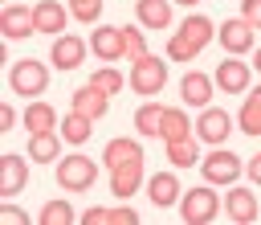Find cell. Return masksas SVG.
Masks as SVG:
<instances>
[{"label":"cell","mask_w":261,"mask_h":225,"mask_svg":"<svg viewBox=\"0 0 261 225\" xmlns=\"http://www.w3.org/2000/svg\"><path fill=\"white\" fill-rule=\"evenodd\" d=\"M216 41V25L200 12V16H184L179 20V29L167 37V57L171 61H192V57H200V49L204 45H212Z\"/></svg>","instance_id":"cell-1"},{"label":"cell","mask_w":261,"mask_h":225,"mask_svg":"<svg viewBox=\"0 0 261 225\" xmlns=\"http://www.w3.org/2000/svg\"><path fill=\"white\" fill-rule=\"evenodd\" d=\"M216 184H196V188H188L184 196H179V217L188 221V225H208V221H216L220 217V209H224V196H216L212 192Z\"/></svg>","instance_id":"cell-2"},{"label":"cell","mask_w":261,"mask_h":225,"mask_svg":"<svg viewBox=\"0 0 261 225\" xmlns=\"http://www.w3.org/2000/svg\"><path fill=\"white\" fill-rule=\"evenodd\" d=\"M163 86H167V57L143 53V57H135V61H130V90H135V94L155 98Z\"/></svg>","instance_id":"cell-3"},{"label":"cell","mask_w":261,"mask_h":225,"mask_svg":"<svg viewBox=\"0 0 261 225\" xmlns=\"http://www.w3.org/2000/svg\"><path fill=\"white\" fill-rule=\"evenodd\" d=\"M8 86H12V94H20V98H37V94L49 90V65H41L37 57H20V61H12V70H8Z\"/></svg>","instance_id":"cell-4"},{"label":"cell","mask_w":261,"mask_h":225,"mask_svg":"<svg viewBox=\"0 0 261 225\" xmlns=\"http://www.w3.org/2000/svg\"><path fill=\"white\" fill-rule=\"evenodd\" d=\"M53 176H57V184H61L65 192H86V188L98 180V164H94L90 155H65V160L53 168Z\"/></svg>","instance_id":"cell-5"},{"label":"cell","mask_w":261,"mask_h":225,"mask_svg":"<svg viewBox=\"0 0 261 225\" xmlns=\"http://www.w3.org/2000/svg\"><path fill=\"white\" fill-rule=\"evenodd\" d=\"M200 172H204L208 184H237V176L245 172V164H241L237 151H228V147H212V151L200 160Z\"/></svg>","instance_id":"cell-6"},{"label":"cell","mask_w":261,"mask_h":225,"mask_svg":"<svg viewBox=\"0 0 261 225\" xmlns=\"http://www.w3.org/2000/svg\"><path fill=\"white\" fill-rule=\"evenodd\" d=\"M253 33H257V29H253L245 16H237V20L228 16V20L216 29V41L224 45L228 57H241V53H253V49H257V37H253Z\"/></svg>","instance_id":"cell-7"},{"label":"cell","mask_w":261,"mask_h":225,"mask_svg":"<svg viewBox=\"0 0 261 225\" xmlns=\"http://www.w3.org/2000/svg\"><path fill=\"white\" fill-rule=\"evenodd\" d=\"M228 135H232V119H228V110H220V106H204V110H200V123H196V139L208 143V147H220Z\"/></svg>","instance_id":"cell-8"},{"label":"cell","mask_w":261,"mask_h":225,"mask_svg":"<svg viewBox=\"0 0 261 225\" xmlns=\"http://www.w3.org/2000/svg\"><path fill=\"white\" fill-rule=\"evenodd\" d=\"M249 78H253V65H245L241 57H224L212 74V82L224 90V94H245L249 90Z\"/></svg>","instance_id":"cell-9"},{"label":"cell","mask_w":261,"mask_h":225,"mask_svg":"<svg viewBox=\"0 0 261 225\" xmlns=\"http://www.w3.org/2000/svg\"><path fill=\"white\" fill-rule=\"evenodd\" d=\"M86 49H90V41H82V37H73V33H61V37L53 41V49H49V61H53L57 70H77V65L86 61Z\"/></svg>","instance_id":"cell-10"},{"label":"cell","mask_w":261,"mask_h":225,"mask_svg":"<svg viewBox=\"0 0 261 225\" xmlns=\"http://www.w3.org/2000/svg\"><path fill=\"white\" fill-rule=\"evenodd\" d=\"M69 110H77V115H86V119H106V110H110V94H102L98 86H82V90H73L69 94Z\"/></svg>","instance_id":"cell-11"},{"label":"cell","mask_w":261,"mask_h":225,"mask_svg":"<svg viewBox=\"0 0 261 225\" xmlns=\"http://www.w3.org/2000/svg\"><path fill=\"white\" fill-rule=\"evenodd\" d=\"M24 184H29V160L16 151L0 155V196H16Z\"/></svg>","instance_id":"cell-12"},{"label":"cell","mask_w":261,"mask_h":225,"mask_svg":"<svg viewBox=\"0 0 261 225\" xmlns=\"http://www.w3.org/2000/svg\"><path fill=\"white\" fill-rule=\"evenodd\" d=\"M224 213H228V221H237V225H253V221H257V196H253V188L228 184Z\"/></svg>","instance_id":"cell-13"},{"label":"cell","mask_w":261,"mask_h":225,"mask_svg":"<svg viewBox=\"0 0 261 225\" xmlns=\"http://www.w3.org/2000/svg\"><path fill=\"white\" fill-rule=\"evenodd\" d=\"M0 33H4L8 41H24V37H33V33H37V25H33V8H24V4H8V8L0 12Z\"/></svg>","instance_id":"cell-14"},{"label":"cell","mask_w":261,"mask_h":225,"mask_svg":"<svg viewBox=\"0 0 261 225\" xmlns=\"http://www.w3.org/2000/svg\"><path fill=\"white\" fill-rule=\"evenodd\" d=\"M90 49L102 57V61H118L126 57V45H122V25H102L90 33Z\"/></svg>","instance_id":"cell-15"},{"label":"cell","mask_w":261,"mask_h":225,"mask_svg":"<svg viewBox=\"0 0 261 225\" xmlns=\"http://www.w3.org/2000/svg\"><path fill=\"white\" fill-rule=\"evenodd\" d=\"M212 78L208 74H200V70H188L184 78H179V98L188 102V106H196V110H204L208 102H212Z\"/></svg>","instance_id":"cell-16"},{"label":"cell","mask_w":261,"mask_h":225,"mask_svg":"<svg viewBox=\"0 0 261 225\" xmlns=\"http://www.w3.org/2000/svg\"><path fill=\"white\" fill-rule=\"evenodd\" d=\"M65 20H69V8L61 0H37V8H33L37 33H65Z\"/></svg>","instance_id":"cell-17"},{"label":"cell","mask_w":261,"mask_h":225,"mask_svg":"<svg viewBox=\"0 0 261 225\" xmlns=\"http://www.w3.org/2000/svg\"><path fill=\"white\" fill-rule=\"evenodd\" d=\"M143 164H147V160H130V164H122V168L110 172V192H114L118 200H126V196L139 192V184H143Z\"/></svg>","instance_id":"cell-18"},{"label":"cell","mask_w":261,"mask_h":225,"mask_svg":"<svg viewBox=\"0 0 261 225\" xmlns=\"http://www.w3.org/2000/svg\"><path fill=\"white\" fill-rule=\"evenodd\" d=\"M135 16L143 29L163 33V29H171V0H135Z\"/></svg>","instance_id":"cell-19"},{"label":"cell","mask_w":261,"mask_h":225,"mask_svg":"<svg viewBox=\"0 0 261 225\" xmlns=\"http://www.w3.org/2000/svg\"><path fill=\"white\" fill-rule=\"evenodd\" d=\"M130 160H143V143L139 139H110L106 143V151H102V164H106V172H114V168H122V164H130Z\"/></svg>","instance_id":"cell-20"},{"label":"cell","mask_w":261,"mask_h":225,"mask_svg":"<svg viewBox=\"0 0 261 225\" xmlns=\"http://www.w3.org/2000/svg\"><path fill=\"white\" fill-rule=\"evenodd\" d=\"M147 196H151L155 209L175 205V200H179V180H175V172H155V176L147 180Z\"/></svg>","instance_id":"cell-21"},{"label":"cell","mask_w":261,"mask_h":225,"mask_svg":"<svg viewBox=\"0 0 261 225\" xmlns=\"http://www.w3.org/2000/svg\"><path fill=\"white\" fill-rule=\"evenodd\" d=\"M188 135H196V127L188 123V115H184L179 106H167V110H163V123H159V139H163V143H179V139H188Z\"/></svg>","instance_id":"cell-22"},{"label":"cell","mask_w":261,"mask_h":225,"mask_svg":"<svg viewBox=\"0 0 261 225\" xmlns=\"http://www.w3.org/2000/svg\"><path fill=\"white\" fill-rule=\"evenodd\" d=\"M82 221L86 225H139V213L130 209V205H118V209H86L82 213Z\"/></svg>","instance_id":"cell-23"},{"label":"cell","mask_w":261,"mask_h":225,"mask_svg":"<svg viewBox=\"0 0 261 225\" xmlns=\"http://www.w3.org/2000/svg\"><path fill=\"white\" fill-rule=\"evenodd\" d=\"M237 127H241V135H261V86H253L249 90V98L241 102V115H237Z\"/></svg>","instance_id":"cell-24"},{"label":"cell","mask_w":261,"mask_h":225,"mask_svg":"<svg viewBox=\"0 0 261 225\" xmlns=\"http://www.w3.org/2000/svg\"><path fill=\"white\" fill-rule=\"evenodd\" d=\"M57 155H61V135H57V131L29 135V160H37V164H53Z\"/></svg>","instance_id":"cell-25"},{"label":"cell","mask_w":261,"mask_h":225,"mask_svg":"<svg viewBox=\"0 0 261 225\" xmlns=\"http://www.w3.org/2000/svg\"><path fill=\"white\" fill-rule=\"evenodd\" d=\"M20 119H24V131H29V135H41V131H53V127H57L53 106H49V102H37V98H33V106H29Z\"/></svg>","instance_id":"cell-26"},{"label":"cell","mask_w":261,"mask_h":225,"mask_svg":"<svg viewBox=\"0 0 261 225\" xmlns=\"http://www.w3.org/2000/svg\"><path fill=\"white\" fill-rule=\"evenodd\" d=\"M167 164H175V168L200 164V139L188 135V139H179V143H167Z\"/></svg>","instance_id":"cell-27"},{"label":"cell","mask_w":261,"mask_h":225,"mask_svg":"<svg viewBox=\"0 0 261 225\" xmlns=\"http://www.w3.org/2000/svg\"><path fill=\"white\" fill-rule=\"evenodd\" d=\"M163 102H143L139 110H135V131L139 135H159V123H163Z\"/></svg>","instance_id":"cell-28"},{"label":"cell","mask_w":261,"mask_h":225,"mask_svg":"<svg viewBox=\"0 0 261 225\" xmlns=\"http://www.w3.org/2000/svg\"><path fill=\"white\" fill-rule=\"evenodd\" d=\"M90 127H94V119L69 110V115L61 119V139H65V143H86V139H90Z\"/></svg>","instance_id":"cell-29"},{"label":"cell","mask_w":261,"mask_h":225,"mask_svg":"<svg viewBox=\"0 0 261 225\" xmlns=\"http://www.w3.org/2000/svg\"><path fill=\"white\" fill-rule=\"evenodd\" d=\"M90 86H98L102 94H110V98H114V94L122 90V74H118L114 65H98V70L90 74Z\"/></svg>","instance_id":"cell-30"},{"label":"cell","mask_w":261,"mask_h":225,"mask_svg":"<svg viewBox=\"0 0 261 225\" xmlns=\"http://www.w3.org/2000/svg\"><path fill=\"white\" fill-rule=\"evenodd\" d=\"M69 221H73L69 200H45L41 205V225H69Z\"/></svg>","instance_id":"cell-31"},{"label":"cell","mask_w":261,"mask_h":225,"mask_svg":"<svg viewBox=\"0 0 261 225\" xmlns=\"http://www.w3.org/2000/svg\"><path fill=\"white\" fill-rule=\"evenodd\" d=\"M69 16L82 25H94L102 16V0H69Z\"/></svg>","instance_id":"cell-32"},{"label":"cell","mask_w":261,"mask_h":225,"mask_svg":"<svg viewBox=\"0 0 261 225\" xmlns=\"http://www.w3.org/2000/svg\"><path fill=\"white\" fill-rule=\"evenodd\" d=\"M122 45H126V57H130V61L147 53V37H143L135 25H122Z\"/></svg>","instance_id":"cell-33"},{"label":"cell","mask_w":261,"mask_h":225,"mask_svg":"<svg viewBox=\"0 0 261 225\" xmlns=\"http://www.w3.org/2000/svg\"><path fill=\"white\" fill-rule=\"evenodd\" d=\"M241 16H245L253 29H261V0H241Z\"/></svg>","instance_id":"cell-34"},{"label":"cell","mask_w":261,"mask_h":225,"mask_svg":"<svg viewBox=\"0 0 261 225\" xmlns=\"http://www.w3.org/2000/svg\"><path fill=\"white\" fill-rule=\"evenodd\" d=\"M0 221H8V225H29V213L16 209V205H4V209H0Z\"/></svg>","instance_id":"cell-35"},{"label":"cell","mask_w":261,"mask_h":225,"mask_svg":"<svg viewBox=\"0 0 261 225\" xmlns=\"http://www.w3.org/2000/svg\"><path fill=\"white\" fill-rule=\"evenodd\" d=\"M12 123H16V110H12L8 102H0V131H8Z\"/></svg>","instance_id":"cell-36"},{"label":"cell","mask_w":261,"mask_h":225,"mask_svg":"<svg viewBox=\"0 0 261 225\" xmlns=\"http://www.w3.org/2000/svg\"><path fill=\"white\" fill-rule=\"evenodd\" d=\"M245 172H249V180H253V184H261V151H257V155L245 164Z\"/></svg>","instance_id":"cell-37"},{"label":"cell","mask_w":261,"mask_h":225,"mask_svg":"<svg viewBox=\"0 0 261 225\" xmlns=\"http://www.w3.org/2000/svg\"><path fill=\"white\" fill-rule=\"evenodd\" d=\"M253 70H261V45L253 49Z\"/></svg>","instance_id":"cell-38"},{"label":"cell","mask_w":261,"mask_h":225,"mask_svg":"<svg viewBox=\"0 0 261 225\" xmlns=\"http://www.w3.org/2000/svg\"><path fill=\"white\" fill-rule=\"evenodd\" d=\"M175 4H196V0H175Z\"/></svg>","instance_id":"cell-39"}]
</instances>
